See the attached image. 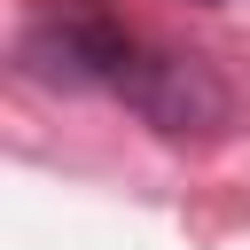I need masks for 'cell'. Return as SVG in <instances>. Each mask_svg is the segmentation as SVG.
I'll return each instance as SVG.
<instances>
[{
    "instance_id": "cell-3",
    "label": "cell",
    "mask_w": 250,
    "mask_h": 250,
    "mask_svg": "<svg viewBox=\"0 0 250 250\" xmlns=\"http://www.w3.org/2000/svg\"><path fill=\"white\" fill-rule=\"evenodd\" d=\"M203 8H227V0H203Z\"/></svg>"
},
{
    "instance_id": "cell-1",
    "label": "cell",
    "mask_w": 250,
    "mask_h": 250,
    "mask_svg": "<svg viewBox=\"0 0 250 250\" xmlns=\"http://www.w3.org/2000/svg\"><path fill=\"white\" fill-rule=\"evenodd\" d=\"M117 94L164 141H203V133H219L234 117V102H227V86H219V70L203 55H156L148 47V55H133V70H125Z\"/></svg>"
},
{
    "instance_id": "cell-2",
    "label": "cell",
    "mask_w": 250,
    "mask_h": 250,
    "mask_svg": "<svg viewBox=\"0 0 250 250\" xmlns=\"http://www.w3.org/2000/svg\"><path fill=\"white\" fill-rule=\"evenodd\" d=\"M23 70L39 78V86H62V94H86V86H125V70H133V39L109 23V16H47V23H31L23 31Z\"/></svg>"
}]
</instances>
